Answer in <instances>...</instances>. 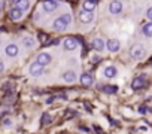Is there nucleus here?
Listing matches in <instances>:
<instances>
[{
	"label": "nucleus",
	"instance_id": "1",
	"mask_svg": "<svg viewBox=\"0 0 152 134\" xmlns=\"http://www.w3.org/2000/svg\"><path fill=\"white\" fill-rule=\"evenodd\" d=\"M145 54H146V49H145V46L142 43H136L130 49V57L133 60H142L145 57Z\"/></svg>",
	"mask_w": 152,
	"mask_h": 134
},
{
	"label": "nucleus",
	"instance_id": "2",
	"mask_svg": "<svg viewBox=\"0 0 152 134\" xmlns=\"http://www.w3.org/2000/svg\"><path fill=\"white\" fill-rule=\"evenodd\" d=\"M28 73H30L33 78H39V76H42V75H43V66L37 64L36 61L31 63L30 67H28Z\"/></svg>",
	"mask_w": 152,
	"mask_h": 134
},
{
	"label": "nucleus",
	"instance_id": "3",
	"mask_svg": "<svg viewBox=\"0 0 152 134\" xmlns=\"http://www.w3.org/2000/svg\"><path fill=\"white\" fill-rule=\"evenodd\" d=\"M67 27H69V25L64 23V20H63L61 17L55 18V20H54V23H52V30H54V31H58V33L66 31V30H67Z\"/></svg>",
	"mask_w": 152,
	"mask_h": 134
},
{
	"label": "nucleus",
	"instance_id": "4",
	"mask_svg": "<svg viewBox=\"0 0 152 134\" xmlns=\"http://www.w3.org/2000/svg\"><path fill=\"white\" fill-rule=\"evenodd\" d=\"M51 61H52V57H51V54H48V52H40L37 57H36V63L37 64H40V66H48V64H51Z\"/></svg>",
	"mask_w": 152,
	"mask_h": 134
},
{
	"label": "nucleus",
	"instance_id": "5",
	"mask_svg": "<svg viewBox=\"0 0 152 134\" xmlns=\"http://www.w3.org/2000/svg\"><path fill=\"white\" fill-rule=\"evenodd\" d=\"M109 12L112 15H118L122 12V2L121 0H112L110 5H109Z\"/></svg>",
	"mask_w": 152,
	"mask_h": 134
},
{
	"label": "nucleus",
	"instance_id": "6",
	"mask_svg": "<svg viewBox=\"0 0 152 134\" xmlns=\"http://www.w3.org/2000/svg\"><path fill=\"white\" fill-rule=\"evenodd\" d=\"M42 6H43V11L46 14H52L58 8V2L57 0H45V2L42 3Z\"/></svg>",
	"mask_w": 152,
	"mask_h": 134
},
{
	"label": "nucleus",
	"instance_id": "7",
	"mask_svg": "<svg viewBox=\"0 0 152 134\" xmlns=\"http://www.w3.org/2000/svg\"><path fill=\"white\" fill-rule=\"evenodd\" d=\"M93 20H94V12L84 11V9L79 12V21H81L82 24H90Z\"/></svg>",
	"mask_w": 152,
	"mask_h": 134
},
{
	"label": "nucleus",
	"instance_id": "8",
	"mask_svg": "<svg viewBox=\"0 0 152 134\" xmlns=\"http://www.w3.org/2000/svg\"><path fill=\"white\" fill-rule=\"evenodd\" d=\"M63 46H64L66 51H75L76 48H78V40H76L75 37H67V39H64Z\"/></svg>",
	"mask_w": 152,
	"mask_h": 134
},
{
	"label": "nucleus",
	"instance_id": "9",
	"mask_svg": "<svg viewBox=\"0 0 152 134\" xmlns=\"http://www.w3.org/2000/svg\"><path fill=\"white\" fill-rule=\"evenodd\" d=\"M106 46H107L109 52L115 54V52H118V51L121 49V42H119L118 39H109L107 43H106Z\"/></svg>",
	"mask_w": 152,
	"mask_h": 134
},
{
	"label": "nucleus",
	"instance_id": "10",
	"mask_svg": "<svg viewBox=\"0 0 152 134\" xmlns=\"http://www.w3.org/2000/svg\"><path fill=\"white\" fill-rule=\"evenodd\" d=\"M23 17H24V12H23L21 9H18L17 6H14V8L9 9V18H11L12 21H18V20H21Z\"/></svg>",
	"mask_w": 152,
	"mask_h": 134
},
{
	"label": "nucleus",
	"instance_id": "11",
	"mask_svg": "<svg viewBox=\"0 0 152 134\" xmlns=\"http://www.w3.org/2000/svg\"><path fill=\"white\" fill-rule=\"evenodd\" d=\"M5 52H6V55H8V57L14 58V57H17V55H18V52H20V48H18L15 43H9V45H6V48H5Z\"/></svg>",
	"mask_w": 152,
	"mask_h": 134
},
{
	"label": "nucleus",
	"instance_id": "12",
	"mask_svg": "<svg viewBox=\"0 0 152 134\" xmlns=\"http://www.w3.org/2000/svg\"><path fill=\"white\" fill-rule=\"evenodd\" d=\"M91 46L97 51V52H102L104 48H106V43H104V40L103 39H100V37H96V39H93V42H91Z\"/></svg>",
	"mask_w": 152,
	"mask_h": 134
},
{
	"label": "nucleus",
	"instance_id": "13",
	"mask_svg": "<svg viewBox=\"0 0 152 134\" xmlns=\"http://www.w3.org/2000/svg\"><path fill=\"white\" fill-rule=\"evenodd\" d=\"M21 45H23L24 48H27V49H33V48H36V40H34V37L26 36V37H23Z\"/></svg>",
	"mask_w": 152,
	"mask_h": 134
},
{
	"label": "nucleus",
	"instance_id": "14",
	"mask_svg": "<svg viewBox=\"0 0 152 134\" xmlns=\"http://www.w3.org/2000/svg\"><path fill=\"white\" fill-rule=\"evenodd\" d=\"M103 75H104L107 79H113V78L118 75V70H116L115 66H107L106 69H104V72H103Z\"/></svg>",
	"mask_w": 152,
	"mask_h": 134
},
{
	"label": "nucleus",
	"instance_id": "15",
	"mask_svg": "<svg viewBox=\"0 0 152 134\" xmlns=\"http://www.w3.org/2000/svg\"><path fill=\"white\" fill-rule=\"evenodd\" d=\"M79 81H81V84L84 87H91L93 85V76L90 73H82L81 78H79Z\"/></svg>",
	"mask_w": 152,
	"mask_h": 134
},
{
	"label": "nucleus",
	"instance_id": "16",
	"mask_svg": "<svg viewBox=\"0 0 152 134\" xmlns=\"http://www.w3.org/2000/svg\"><path fill=\"white\" fill-rule=\"evenodd\" d=\"M133 90H136V91H139V90H142V88H145L146 87V81H145V78H136L134 81H133Z\"/></svg>",
	"mask_w": 152,
	"mask_h": 134
},
{
	"label": "nucleus",
	"instance_id": "17",
	"mask_svg": "<svg viewBox=\"0 0 152 134\" xmlns=\"http://www.w3.org/2000/svg\"><path fill=\"white\" fill-rule=\"evenodd\" d=\"M97 6V0H85L84 5H82V9L84 11H90V12H94Z\"/></svg>",
	"mask_w": 152,
	"mask_h": 134
},
{
	"label": "nucleus",
	"instance_id": "18",
	"mask_svg": "<svg viewBox=\"0 0 152 134\" xmlns=\"http://www.w3.org/2000/svg\"><path fill=\"white\" fill-rule=\"evenodd\" d=\"M63 79H64V82H67V84H73V82L76 81V73H75L73 70H67V72H64Z\"/></svg>",
	"mask_w": 152,
	"mask_h": 134
},
{
	"label": "nucleus",
	"instance_id": "19",
	"mask_svg": "<svg viewBox=\"0 0 152 134\" xmlns=\"http://www.w3.org/2000/svg\"><path fill=\"white\" fill-rule=\"evenodd\" d=\"M15 6L18 9H21L23 12H26L30 8V2H28V0H15Z\"/></svg>",
	"mask_w": 152,
	"mask_h": 134
},
{
	"label": "nucleus",
	"instance_id": "20",
	"mask_svg": "<svg viewBox=\"0 0 152 134\" xmlns=\"http://www.w3.org/2000/svg\"><path fill=\"white\" fill-rule=\"evenodd\" d=\"M142 31H143V34H145L146 37H152V21H151V23H146V24L143 25Z\"/></svg>",
	"mask_w": 152,
	"mask_h": 134
},
{
	"label": "nucleus",
	"instance_id": "21",
	"mask_svg": "<svg viewBox=\"0 0 152 134\" xmlns=\"http://www.w3.org/2000/svg\"><path fill=\"white\" fill-rule=\"evenodd\" d=\"M102 90H103V92H106V94H115V92L118 91V88H116V87H112V85H104Z\"/></svg>",
	"mask_w": 152,
	"mask_h": 134
},
{
	"label": "nucleus",
	"instance_id": "22",
	"mask_svg": "<svg viewBox=\"0 0 152 134\" xmlns=\"http://www.w3.org/2000/svg\"><path fill=\"white\" fill-rule=\"evenodd\" d=\"M51 122H52L51 115H49V113H43V115H42V124H43V125H49Z\"/></svg>",
	"mask_w": 152,
	"mask_h": 134
},
{
	"label": "nucleus",
	"instance_id": "23",
	"mask_svg": "<svg viewBox=\"0 0 152 134\" xmlns=\"http://www.w3.org/2000/svg\"><path fill=\"white\" fill-rule=\"evenodd\" d=\"M61 18L64 20V23L69 25V24H72V14L70 12H66L64 15H61Z\"/></svg>",
	"mask_w": 152,
	"mask_h": 134
},
{
	"label": "nucleus",
	"instance_id": "24",
	"mask_svg": "<svg viewBox=\"0 0 152 134\" xmlns=\"http://www.w3.org/2000/svg\"><path fill=\"white\" fill-rule=\"evenodd\" d=\"M9 95H11V97H6V98H5V103H6V104H9V103H14V100H15V97H14L12 94H9Z\"/></svg>",
	"mask_w": 152,
	"mask_h": 134
},
{
	"label": "nucleus",
	"instance_id": "25",
	"mask_svg": "<svg viewBox=\"0 0 152 134\" xmlns=\"http://www.w3.org/2000/svg\"><path fill=\"white\" fill-rule=\"evenodd\" d=\"M146 17H148V18H149L151 21H152V6H151V8H149V9L146 11Z\"/></svg>",
	"mask_w": 152,
	"mask_h": 134
},
{
	"label": "nucleus",
	"instance_id": "26",
	"mask_svg": "<svg viewBox=\"0 0 152 134\" xmlns=\"http://www.w3.org/2000/svg\"><path fill=\"white\" fill-rule=\"evenodd\" d=\"M3 125H5V127H12V121H11V119H5V121H3Z\"/></svg>",
	"mask_w": 152,
	"mask_h": 134
},
{
	"label": "nucleus",
	"instance_id": "27",
	"mask_svg": "<svg viewBox=\"0 0 152 134\" xmlns=\"http://www.w3.org/2000/svg\"><path fill=\"white\" fill-rule=\"evenodd\" d=\"M3 72H5V66H3V63H2V61H0V75H2Z\"/></svg>",
	"mask_w": 152,
	"mask_h": 134
},
{
	"label": "nucleus",
	"instance_id": "28",
	"mask_svg": "<svg viewBox=\"0 0 152 134\" xmlns=\"http://www.w3.org/2000/svg\"><path fill=\"white\" fill-rule=\"evenodd\" d=\"M139 112H140V113H146V107H145V106H140V107H139Z\"/></svg>",
	"mask_w": 152,
	"mask_h": 134
},
{
	"label": "nucleus",
	"instance_id": "29",
	"mask_svg": "<svg viewBox=\"0 0 152 134\" xmlns=\"http://www.w3.org/2000/svg\"><path fill=\"white\" fill-rule=\"evenodd\" d=\"M99 61H100V57H97V55L93 57V63H99Z\"/></svg>",
	"mask_w": 152,
	"mask_h": 134
},
{
	"label": "nucleus",
	"instance_id": "30",
	"mask_svg": "<svg viewBox=\"0 0 152 134\" xmlns=\"http://www.w3.org/2000/svg\"><path fill=\"white\" fill-rule=\"evenodd\" d=\"M52 101H54V97H49V98L46 100V103H48V104H49V103H52Z\"/></svg>",
	"mask_w": 152,
	"mask_h": 134
},
{
	"label": "nucleus",
	"instance_id": "31",
	"mask_svg": "<svg viewBox=\"0 0 152 134\" xmlns=\"http://www.w3.org/2000/svg\"><path fill=\"white\" fill-rule=\"evenodd\" d=\"M3 9V5H2V2H0V11H2Z\"/></svg>",
	"mask_w": 152,
	"mask_h": 134
}]
</instances>
